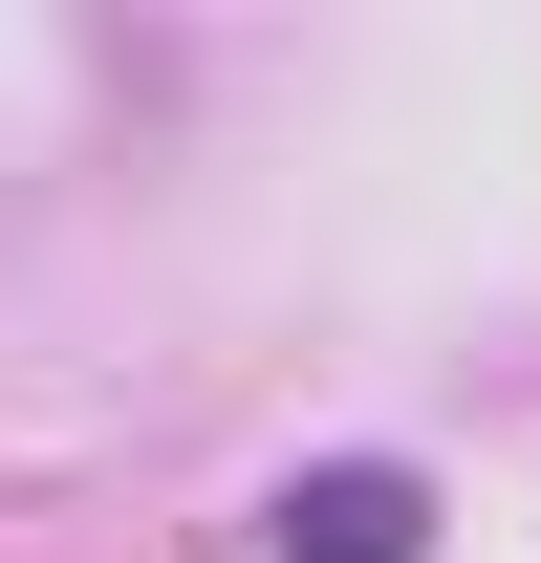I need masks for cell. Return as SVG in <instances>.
Here are the masks:
<instances>
[{
	"label": "cell",
	"mask_w": 541,
	"mask_h": 563,
	"mask_svg": "<svg viewBox=\"0 0 541 563\" xmlns=\"http://www.w3.org/2000/svg\"><path fill=\"white\" fill-rule=\"evenodd\" d=\"M433 542V498L390 455H325V477H281V563H411Z\"/></svg>",
	"instance_id": "1"
}]
</instances>
